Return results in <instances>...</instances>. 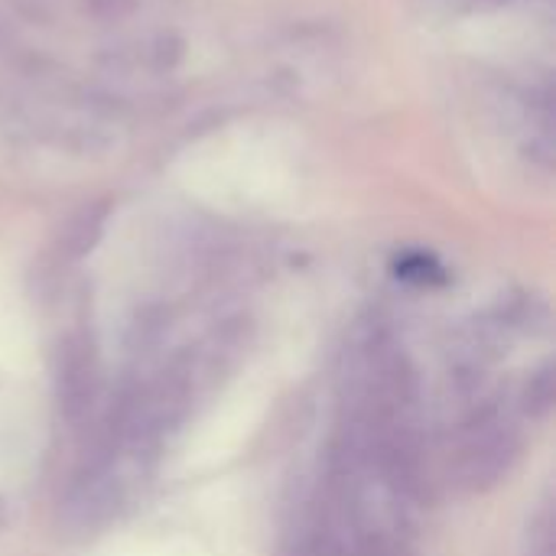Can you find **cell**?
<instances>
[{"mask_svg":"<svg viewBox=\"0 0 556 556\" xmlns=\"http://www.w3.org/2000/svg\"><path fill=\"white\" fill-rule=\"evenodd\" d=\"M394 274L407 283H417V287H440L446 283V267L433 257V254H424V251H407L394 261Z\"/></svg>","mask_w":556,"mask_h":556,"instance_id":"cell-5","label":"cell"},{"mask_svg":"<svg viewBox=\"0 0 556 556\" xmlns=\"http://www.w3.org/2000/svg\"><path fill=\"white\" fill-rule=\"evenodd\" d=\"M339 525L342 521L332 515L329 505H323L319 511L300 515V521L287 531L280 556H349Z\"/></svg>","mask_w":556,"mask_h":556,"instance_id":"cell-3","label":"cell"},{"mask_svg":"<svg viewBox=\"0 0 556 556\" xmlns=\"http://www.w3.org/2000/svg\"><path fill=\"white\" fill-rule=\"evenodd\" d=\"M556 404V381H554V368L551 365H544L538 375H531V381L525 384V391H521V410H525V417H531V420H547L551 417V410H554Z\"/></svg>","mask_w":556,"mask_h":556,"instance_id":"cell-4","label":"cell"},{"mask_svg":"<svg viewBox=\"0 0 556 556\" xmlns=\"http://www.w3.org/2000/svg\"><path fill=\"white\" fill-rule=\"evenodd\" d=\"M52 384H55V404L59 414L78 427L101 391V365H98V349L91 336L72 332L59 339L55 345V362H52Z\"/></svg>","mask_w":556,"mask_h":556,"instance_id":"cell-2","label":"cell"},{"mask_svg":"<svg viewBox=\"0 0 556 556\" xmlns=\"http://www.w3.org/2000/svg\"><path fill=\"white\" fill-rule=\"evenodd\" d=\"M521 453V433L515 417L492 397L476 401L456 450V482L466 492H489L495 489L515 466Z\"/></svg>","mask_w":556,"mask_h":556,"instance_id":"cell-1","label":"cell"}]
</instances>
